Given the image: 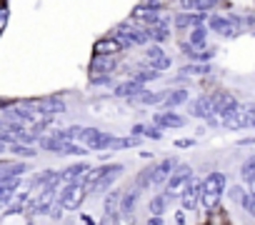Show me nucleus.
I'll use <instances>...</instances> for the list:
<instances>
[{
	"label": "nucleus",
	"instance_id": "obj_1",
	"mask_svg": "<svg viewBox=\"0 0 255 225\" xmlns=\"http://www.w3.org/2000/svg\"><path fill=\"white\" fill-rule=\"evenodd\" d=\"M123 173V165L120 163H103V165H98V168H90L88 170V175L80 180V185L88 190V195L90 193H105L113 183H115V178Z\"/></svg>",
	"mask_w": 255,
	"mask_h": 225
},
{
	"label": "nucleus",
	"instance_id": "obj_2",
	"mask_svg": "<svg viewBox=\"0 0 255 225\" xmlns=\"http://www.w3.org/2000/svg\"><path fill=\"white\" fill-rule=\"evenodd\" d=\"M228 188L225 173H210L200 180V205L205 210H215L220 205V195Z\"/></svg>",
	"mask_w": 255,
	"mask_h": 225
},
{
	"label": "nucleus",
	"instance_id": "obj_3",
	"mask_svg": "<svg viewBox=\"0 0 255 225\" xmlns=\"http://www.w3.org/2000/svg\"><path fill=\"white\" fill-rule=\"evenodd\" d=\"M113 38L123 45V50H125V48H135V45L143 48V45L150 43V40H148V30H143V28L135 25L133 20H123V23H118Z\"/></svg>",
	"mask_w": 255,
	"mask_h": 225
},
{
	"label": "nucleus",
	"instance_id": "obj_4",
	"mask_svg": "<svg viewBox=\"0 0 255 225\" xmlns=\"http://www.w3.org/2000/svg\"><path fill=\"white\" fill-rule=\"evenodd\" d=\"M35 115L40 118H53V115H63L65 112V100L58 98V95H50V98H35V100H23Z\"/></svg>",
	"mask_w": 255,
	"mask_h": 225
},
{
	"label": "nucleus",
	"instance_id": "obj_5",
	"mask_svg": "<svg viewBox=\"0 0 255 225\" xmlns=\"http://www.w3.org/2000/svg\"><path fill=\"white\" fill-rule=\"evenodd\" d=\"M208 28L218 33L220 38H235L243 28L240 15H208Z\"/></svg>",
	"mask_w": 255,
	"mask_h": 225
},
{
	"label": "nucleus",
	"instance_id": "obj_6",
	"mask_svg": "<svg viewBox=\"0 0 255 225\" xmlns=\"http://www.w3.org/2000/svg\"><path fill=\"white\" fill-rule=\"evenodd\" d=\"M113 138L115 135H110V133H105V130H98V128H83L80 130V143H83V148L85 150H110V145H113Z\"/></svg>",
	"mask_w": 255,
	"mask_h": 225
},
{
	"label": "nucleus",
	"instance_id": "obj_7",
	"mask_svg": "<svg viewBox=\"0 0 255 225\" xmlns=\"http://www.w3.org/2000/svg\"><path fill=\"white\" fill-rule=\"evenodd\" d=\"M85 198H88V190L78 183V185H63L58 190V200L55 203L63 210H80V205L85 203Z\"/></svg>",
	"mask_w": 255,
	"mask_h": 225
},
{
	"label": "nucleus",
	"instance_id": "obj_8",
	"mask_svg": "<svg viewBox=\"0 0 255 225\" xmlns=\"http://www.w3.org/2000/svg\"><path fill=\"white\" fill-rule=\"evenodd\" d=\"M150 125H155V128L163 133V130L185 128V125H188V118H183L180 112H175V110H163V112H155V115H153Z\"/></svg>",
	"mask_w": 255,
	"mask_h": 225
},
{
	"label": "nucleus",
	"instance_id": "obj_9",
	"mask_svg": "<svg viewBox=\"0 0 255 225\" xmlns=\"http://www.w3.org/2000/svg\"><path fill=\"white\" fill-rule=\"evenodd\" d=\"M193 180V168L188 165V163H178V168L173 170V175L168 178V183H165V193H180L188 183Z\"/></svg>",
	"mask_w": 255,
	"mask_h": 225
},
{
	"label": "nucleus",
	"instance_id": "obj_10",
	"mask_svg": "<svg viewBox=\"0 0 255 225\" xmlns=\"http://www.w3.org/2000/svg\"><path fill=\"white\" fill-rule=\"evenodd\" d=\"M145 58H148V65H145V68H150V70H155V73H163V70H168V68L173 65V58H170L160 45H148V48H145Z\"/></svg>",
	"mask_w": 255,
	"mask_h": 225
},
{
	"label": "nucleus",
	"instance_id": "obj_11",
	"mask_svg": "<svg viewBox=\"0 0 255 225\" xmlns=\"http://www.w3.org/2000/svg\"><path fill=\"white\" fill-rule=\"evenodd\" d=\"M175 168H178V158H163L158 165H153V175H150L153 185H155V188L165 185V183H168V178L173 175V170H175Z\"/></svg>",
	"mask_w": 255,
	"mask_h": 225
},
{
	"label": "nucleus",
	"instance_id": "obj_12",
	"mask_svg": "<svg viewBox=\"0 0 255 225\" xmlns=\"http://www.w3.org/2000/svg\"><path fill=\"white\" fill-rule=\"evenodd\" d=\"M120 195H123V190H110L108 195H105V220H103V225H118V220H120Z\"/></svg>",
	"mask_w": 255,
	"mask_h": 225
},
{
	"label": "nucleus",
	"instance_id": "obj_13",
	"mask_svg": "<svg viewBox=\"0 0 255 225\" xmlns=\"http://www.w3.org/2000/svg\"><path fill=\"white\" fill-rule=\"evenodd\" d=\"M180 205H183V210H198V205H200V180L193 178L180 190Z\"/></svg>",
	"mask_w": 255,
	"mask_h": 225
},
{
	"label": "nucleus",
	"instance_id": "obj_14",
	"mask_svg": "<svg viewBox=\"0 0 255 225\" xmlns=\"http://www.w3.org/2000/svg\"><path fill=\"white\" fill-rule=\"evenodd\" d=\"M205 23H208V15H203V13H178V15L173 18V25H175L178 30L205 28Z\"/></svg>",
	"mask_w": 255,
	"mask_h": 225
},
{
	"label": "nucleus",
	"instance_id": "obj_15",
	"mask_svg": "<svg viewBox=\"0 0 255 225\" xmlns=\"http://www.w3.org/2000/svg\"><path fill=\"white\" fill-rule=\"evenodd\" d=\"M88 170H90V165H88L85 160L73 163V165H68V168L60 170V180H63V185H78V183L88 175Z\"/></svg>",
	"mask_w": 255,
	"mask_h": 225
},
{
	"label": "nucleus",
	"instance_id": "obj_16",
	"mask_svg": "<svg viewBox=\"0 0 255 225\" xmlns=\"http://www.w3.org/2000/svg\"><path fill=\"white\" fill-rule=\"evenodd\" d=\"M120 50H123V45H120L113 35H108V38H98L95 45H93V55H95V58H115Z\"/></svg>",
	"mask_w": 255,
	"mask_h": 225
},
{
	"label": "nucleus",
	"instance_id": "obj_17",
	"mask_svg": "<svg viewBox=\"0 0 255 225\" xmlns=\"http://www.w3.org/2000/svg\"><path fill=\"white\" fill-rule=\"evenodd\" d=\"M20 185H23V178H5V180H0V208H8L15 200Z\"/></svg>",
	"mask_w": 255,
	"mask_h": 225
},
{
	"label": "nucleus",
	"instance_id": "obj_18",
	"mask_svg": "<svg viewBox=\"0 0 255 225\" xmlns=\"http://www.w3.org/2000/svg\"><path fill=\"white\" fill-rule=\"evenodd\" d=\"M88 70H90V78H95V75H113L118 70V58H95L93 55Z\"/></svg>",
	"mask_w": 255,
	"mask_h": 225
},
{
	"label": "nucleus",
	"instance_id": "obj_19",
	"mask_svg": "<svg viewBox=\"0 0 255 225\" xmlns=\"http://www.w3.org/2000/svg\"><path fill=\"white\" fill-rule=\"evenodd\" d=\"M173 200H175V195H173V193H165V190H163V193H158V195H153V198H150V203H148L150 215H153V218H163Z\"/></svg>",
	"mask_w": 255,
	"mask_h": 225
},
{
	"label": "nucleus",
	"instance_id": "obj_20",
	"mask_svg": "<svg viewBox=\"0 0 255 225\" xmlns=\"http://www.w3.org/2000/svg\"><path fill=\"white\" fill-rule=\"evenodd\" d=\"M138 198H140V190H135L133 185L120 195V218H133L135 205H138Z\"/></svg>",
	"mask_w": 255,
	"mask_h": 225
},
{
	"label": "nucleus",
	"instance_id": "obj_21",
	"mask_svg": "<svg viewBox=\"0 0 255 225\" xmlns=\"http://www.w3.org/2000/svg\"><path fill=\"white\" fill-rule=\"evenodd\" d=\"M148 40H150L153 45H163V43L170 40V18H168V15H163V20H160L155 28L148 30Z\"/></svg>",
	"mask_w": 255,
	"mask_h": 225
},
{
	"label": "nucleus",
	"instance_id": "obj_22",
	"mask_svg": "<svg viewBox=\"0 0 255 225\" xmlns=\"http://www.w3.org/2000/svg\"><path fill=\"white\" fill-rule=\"evenodd\" d=\"M188 98H190V93H188V88H173V90H165V98H163V105H165V110H175L178 105H183V103H188Z\"/></svg>",
	"mask_w": 255,
	"mask_h": 225
},
{
	"label": "nucleus",
	"instance_id": "obj_23",
	"mask_svg": "<svg viewBox=\"0 0 255 225\" xmlns=\"http://www.w3.org/2000/svg\"><path fill=\"white\" fill-rule=\"evenodd\" d=\"M143 90H145V88H140V85H138V83H133V80H123V83H118V85L113 88L115 98H128V100L138 98Z\"/></svg>",
	"mask_w": 255,
	"mask_h": 225
},
{
	"label": "nucleus",
	"instance_id": "obj_24",
	"mask_svg": "<svg viewBox=\"0 0 255 225\" xmlns=\"http://www.w3.org/2000/svg\"><path fill=\"white\" fill-rule=\"evenodd\" d=\"M28 163H0V180L5 178H23L28 173Z\"/></svg>",
	"mask_w": 255,
	"mask_h": 225
},
{
	"label": "nucleus",
	"instance_id": "obj_25",
	"mask_svg": "<svg viewBox=\"0 0 255 225\" xmlns=\"http://www.w3.org/2000/svg\"><path fill=\"white\" fill-rule=\"evenodd\" d=\"M193 50H205L208 48V28H193L190 33H188V40H185Z\"/></svg>",
	"mask_w": 255,
	"mask_h": 225
},
{
	"label": "nucleus",
	"instance_id": "obj_26",
	"mask_svg": "<svg viewBox=\"0 0 255 225\" xmlns=\"http://www.w3.org/2000/svg\"><path fill=\"white\" fill-rule=\"evenodd\" d=\"M40 150H48V153H63V148L68 145V143H63L60 138H55V135H50V133H45V135H40L38 138V143H35Z\"/></svg>",
	"mask_w": 255,
	"mask_h": 225
},
{
	"label": "nucleus",
	"instance_id": "obj_27",
	"mask_svg": "<svg viewBox=\"0 0 255 225\" xmlns=\"http://www.w3.org/2000/svg\"><path fill=\"white\" fill-rule=\"evenodd\" d=\"M58 175H60V170H50V168H48V170H40V173H35V175H33L30 188L40 193V190H43V188H48V185H50V183H53Z\"/></svg>",
	"mask_w": 255,
	"mask_h": 225
},
{
	"label": "nucleus",
	"instance_id": "obj_28",
	"mask_svg": "<svg viewBox=\"0 0 255 225\" xmlns=\"http://www.w3.org/2000/svg\"><path fill=\"white\" fill-rule=\"evenodd\" d=\"M163 98H165V93H153V90H143L138 98H133L130 103H135V105H163Z\"/></svg>",
	"mask_w": 255,
	"mask_h": 225
},
{
	"label": "nucleus",
	"instance_id": "obj_29",
	"mask_svg": "<svg viewBox=\"0 0 255 225\" xmlns=\"http://www.w3.org/2000/svg\"><path fill=\"white\" fill-rule=\"evenodd\" d=\"M160 78V73H155V70H150V68H140V70H135L133 73V83H138L140 88H145L148 83H153V80H158Z\"/></svg>",
	"mask_w": 255,
	"mask_h": 225
},
{
	"label": "nucleus",
	"instance_id": "obj_30",
	"mask_svg": "<svg viewBox=\"0 0 255 225\" xmlns=\"http://www.w3.org/2000/svg\"><path fill=\"white\" fill-rule=\"evenodd\" d=\"M150 175H153V165H148V168H143L138 175H135V183H133V188L135 190H148V188H153V180H150Z\"/></svg>",
	"mask_w": 255,
	"mask_h": 225
},
{
	"label": "nucleus",
	"instance_id": "obj_31",
	"mask_svg": "<svg viewBox=\"0 0 255 225\" xmlns=\"http://www.w3.org/2000/svg\"><path fill=\"white\" fill-rule=\"evenodd\" d=\"M213 68L210 65H198V63H190V65H183L180 68V75H193V78H203V75H210Z\"/></svg>",
	"mask_w": 255,
	"mask_h": 225
},
{
	"label": "nucleus",
	"instance_id": "obj_32",
	"mask_svg": "<svg viewBox=\"0 0 255 225\" xmlns=\"http://www.w3.org/2000/svg\"><path fill=\"white\" fill-rule=\"evenodd\" d=\"M143 140L140 138H133V135H128V138H113V145L110 150H130V148H138Z\"/></svg>",
	"mask_w": 255,
	"mask_h": 225
},
{
	"label": "nucleus",
	"instance_id": "obj_33",
	"mask_svg": "<svg viewBox=\"0 0 255 225\" xmlns=\"http://www.w3.org/2000/svg\"><path fill=\"white\" fill-rule=\"evenodd\" d=\"M18 200H13L8 208H5V215H15V213H23L25 208H28V203H30V193H20V195H15Z\"/></svg>",
	"mask_w": 255,
	"mask_h": 225
},
{
	"label": "nucleus",
	"instance_id": "obj_34",
	"mask_svg": "<svg viewBox=\"0 0 255 225\" xmlns=\"http://www.w3.org/2000/svg\"><path fill=\"white\" fill-rule=\"evenodd\" d=\"M140 138H148V140H160V138H163V133H160L155 125L143 123V133H140Z\"/></svg>",
	"mask_w": 255,
	"mask_h": 225
},
{
	"label": "nucleus",
	"instance_id": "obj_35",
	"mask_svg": "<svg viewBox=\"0 0 255 225\" xmlns=\"http://www.w3.org/2000/svg\"><path fill=\"white\" fill-rule=\"evenodd\" d=\"M60 155H78V158H83V155H88V150H85L80 143H68Z\"/></svg>",
	"mask_w": 255,
	"mask_h": 225
},
{
	"label": "nucleus",
	"instance_id": "obj_36",
	"mask_svg": "<svg viewBox=\"0 0 255 225\" xmlns=\"http://www.w3.org/2000/svg\"><path fill=\"white\" fill-rule=\"evenodd\" d=\"M8 150H10L13 155H18V158H33V155H35V148H28V145H18V143H15V145H10Z\"/></svg>",
	"mask_w": 255,
	"mask_h": 225
},
{
	"label": "nucleus",
	"instance_id": "obj_37",
	"mask_svg": "<svg viewBox=\"0 0 255 225\" xmlns=\"http://www.w3.org/2000/svg\"><path fill=\"white\" fill-rule=\"evenodd\" d=\"M228 195H230V200H233V203H238V205H240V203H243V198L248 195V190H245L243 185H233V188H228Z\"/></svg>",
	"mask_w": 255,
	"mask_h": 225
},
{
	"label": "nucleus",
	"instance_id": "obj_38",
	"mask_svg": "<svg viewBox=\"0 0 255 225\" xmlns=\"http://www.w3.org/2000/svg\"><path fill=\"white\" fill-rule=\"evenodd\" d=\"M243 110H245L248 128H255V103H243Z\"/></svg>",
	"mask_w": 255,
	"mask_h": 225
},
{
	"label": "nucleus",
	"instance_id": "obj_39",
	"mask_svg": "<svg viewBox=\"0 0 255 225\" xmlns=\"http://www.w3.org/2000/svg\"><path fill=\"white\" fill-rule=\"evenodd\" d=\"M240 208H243V210H245V213H248L250 218H255V200H253L250 195H245V198H243V203H240Z\"/></svg>",
	"mask_w": 255,
	"mask_h": 225
},
{
	"label": "nucleus",
	"instance_id": "obj_40",
	"mask_svg": "<svg viewBox=\"0 0 255 225\" xmlns=\"http://www.w3.org/2000/svg\"><path fill=\"white\" fill-rule=\"evenodd\" d=\"M90 85H113V75H95L90 78Z\"/></svg>",
	"mask_w": 255,
	"mask_h": 225
},
{
	"label": "nucleus",
	"instance_id": "obj_41",
	"mask_svg": "<svg viewBox=\"0 0 255 225\" xmlns=\"http://www.w3.org/2000/svg\"><path fill=\"white\" fill-rule=\"evenodd\" d=\"M48 215H50L53 220H63V215H65V210H63V208H60V205L55 203V205L50 208V213H48Z\"/></svg>",
	"mask_w": 255,
	"mask_h": 225
},
{
	"label": "nucleus",
	"instance_id": "obj_42",
	"mask_svg": "<svg viewBox=\"0 0 255 225\" xmlns=\"http://www.w3.org/2000/svg\"><path fill=\"white\" fill-rule=\"evenodd\" d=\"M198 143V138H185V140H175V148H193Z\"/></svg>",
	"mask_w": 255,
	"mask_h": 225
},
{
	"label": "nucleus",
	"instance_id": "obj_43",
	"mask_svg": "<svg viewBox=\"0 0 255 225\" xmlns=\"http://www.w3.org/2000/svg\"><path fill=\"white\" fill-rule=\"evenodd\" d=\"M248 195L255 200V178H250V180H248Z\"/></svg>",
	"mask_w": 255,
	"mask_h": 225
},
{
	"label": "nucleus",
	"instance_id": "obj_44",
	"mask_svg": "<svg viewBox=\"0 0 255 225\" xmlns=\"http://www.w3.org/2000/svg\"><path fill=\"white\" fill-rule=\"evenodd\" d=\"M175 223H178V225H185V210H178V213H175Z\"/></svg>",
	"mask_w": 255,
	"mask_h": 225
},
{
	"label": "nucleus",
	"instance_id": "obj_45",
	"mask_svg": "<svg viewBox=\"0 0 255 225\" xmlns=\"http://www.w3.org/2000/svg\"><path fill=\"white\" fill-rule=\"evenodd\" d=\"M145 225H163V218H153V215H150Z\"/></svg>",
	"mask_w": 255,
	"mask_h": 225
},
{
	"label": "nucleus",
	"instance_id": "obj_46",
	"mask_svg": "<svg viewBox=\"0 0 255 225\" xmlns=\"http://www.w3.org/2000/svg\"><path fill=\"white\" fill-rule=\"evenodd\" d=\"M80 220H83L85 225H98V223H95V220H93L90 215H80Z\"/></svg>",
	"mask_w": 255,
	"mask_h": 225
},
{
	"label": "nucleus",
	"instance_id": "obj_47",
	"mask_svg": "<svg viewBox=\"0 0 255 225\" xmlns=\"http://www.w3.org/2000/svg\"><path fill=\"white\" fill-rule=\"evenodd\" d=\"M238 145H255V138H245V140H238Z\"/></svg>",
	"mask_w": 255,
	"mask_h": 225
},
{
	"label": "nucleus",
	"instance_id": "obj_48",
	"mask_svg": "<svg viewBox=\"0 0 255 225\" xmlns=\"http://www.w3.org/2000/svg\"><path fill=\"white\" fill-rule=\"evenodd\" d=\"M5 150H8V148H5V145H3V143H0V155H3V153H5Z\"/></svg>",
	"mask_w": 255,
	"mask_h": 225
}]
</instances>
